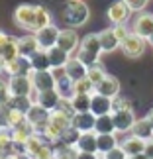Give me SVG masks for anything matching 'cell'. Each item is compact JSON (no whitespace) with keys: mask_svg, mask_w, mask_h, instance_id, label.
<instances>
[{"mask_svg":"<svg viewBox=\"0 0 153 159\" xmlns=\"http://www.w3.org/2000/svg\"><path fill=\"white\" fill-rule=\"evenodd\" d=\"M112 30H114V34H116V38H118L120 41H124L128 35L132 34V30L126 26V24H120V26H112Z\"/></svg>","mask_w":153,"mask_h":159,"instance_id":"cell-42","label":"cell"},{"mask_svg":"<svg viewBox=\"0 0 153 159\" xmlns=\"http://www.w3.org/2000/svg\"><path fill=\"white\" fill-rule=\"evenodd\" d=\"M29 63H32L34 71H51V63H49V55L43 49H38L32 57H29Z\"/></svg>","mask_w":153,"mask_h":159,"instance_id":"cell-27","label":"cell"},{"mask_svg":"<svg viewBox=\"0 0 153 159\" xmlns=\"http://www.w3.org/2000/svg\"><path fill=\"white\" fill-rule=\"evenodd\" d=\"M96 153L100 157L106 155L108 151H112L114 148L120 145V139H118V134H96Z\"/></svg>","mask_w":153,"mask_h":159,"instance_id":"cell-18","label":"cell"},{"mask_svg":"<svg viewBox=\"0 0 153 159\" xmlns=\"http://www.w3.org/2000/svg\"><path fill=\"white\" fill-rule=\"evenodd\" d=\"M71 126H73V118L69 114H65L63 110H53L51 118H49V124H47L45 132H43V136L49 139V142L57 143L59 138H61V134H63L67 128H71Z\"/></svg>","mask_w":153,"mask_h":159,"instance_id":"cell-4","label":"cell"},{"mask_svg":"<svg viewBox=\"0 0 153 159\" xmlns=\"http://www.w3.org/2000/svg\"><path fill=\"white\" fill-rule=\"evenodd\" d=\"M98 39H100V45H102V53H112V51H116L122 45V41L116 38L112 28L102 30V32L98 34Z\"/></svg>","mask_w":153,"mask_h":159,"instance_id":"cell-20","label":"cell"},{"mask_svg":"<svg viewBox=\"0 0 153 159\" xmlns=\"http://www.w3.org/2000/svg\"><path fill=\"white\" fill-rule=\"evenodd\" d=\"M51 75H53V79H55V83H57L59 79L67 77V71H65V67H55V69H51Z\"/></svg>","mask_w":153,"mask_h":159,"instance_id":"cell-44","label":"cell"},{"mask_svg":"<svg viewBox=\"0 0 153 159\" xmlns=\"http://www.w3.org/2000/svg\"><path fill=\"white\" fill-rule=\"evenodd\" d=\"M14 24L26 32L35 34L38 30L45 28L51 24V14L45 6H35V4H20L14 10Z\"/></svg>","mask_w":153,"mask_h":159,"instance_id":"cell-1","label":"cell"},{"mask_svg":"<svg viewBox=\"0 0 153 159\" xmlns=\"http://www.w3.org/2000/svg\"><path fill=\"white\" fill-rule=\"evenodd\" d=\"M90 96L92 94H75L71 98V104L75 114H83V112H90Z\"/></svg>","mask_w":153,"mask_h":159,"instance_id":"cell-32","label":"cell"},{"mask_svg":"<svg viewBox=\"0 0 153 159\" xmlns=\"http://www.w3.org/2000/svg\"><path fill=\"white\" fill-rule=\"evenodd\" d=\"M100 159H102V157H100Z\"/></svg>","mask_w":153,"mask_h":159,"instance_id":"cell-53","label":"cell"},{"mask_svg":"<svg viewBox=\"0 0 153 159\" xmlns=\"http://www.w3.org/2000/svg\"><path fill=\"white\" fill-rule=\"evenodd\" d=\"M130 134L142 138L143 142H151V139H153V126H151V122L147 118H137V122L133 124Z\"/></svg>","mask_w":153,"mask_h":159,"instance_id":"cell-22","label":"cell"},{"mask_svg":"<svg viewBox=\"0 0 153 159\" xmlns=\"http://www.w3.org/2000/svg\"><path fill=\"white\" fill-rule=\"evenodd\" d=\"M51 159H77V149L75 148H67L63 143H55L53 148V157Z\"/></svg>","mask_w":153,"mask_h":159,"instance_id":"cell-36","label":"cell"},{"mask_svg":"<svg viewBox=\"0 0 153 159\" xmlns=\"http://www.w3.org/2000/svg\"><path fill=\"white\" fill-rule=\"evenodd\" d=\"M61 16H63V22L67 26H71L75 30V28H81L88 22L90 10H88V6L84 4V0H69V2L65 4L63 12H61Z\"/></svg>","mask_w":153,"mask_h":159,"instance_id":"cell-2","label":"cell"},{"mask_svg":"<svg viewBox=\"0 0 153 159\" xmlns=\"http://www.w3.org/2000/svg\"><path fill=\"white\" fill-rule=\"evenodd\" d=\"M106 75H108V73H106V69L102 67V63H94V65H90V67H88V71H87V79L94 84V87H96L98 83H102L104 79H106Z\"/></svg>","mask_w":153,"mask_h":159,"instance_id":"cell-33","label":"cell"},{"mask_svg":"<svg viewBox=\"0 0 153 159\" xmlns=\"http://www.w3.org/2000/svg\"><path fill=\"white\" fill-rule=\"evenodd\" d=\"M112 118H114L116 134H126V132H132L133 124L137 122L136 114H133V108H130V110H118V112H112Z\"/></svg>","mask_w":153,"mask_h":159,"instance_id":"cell-10","label":"cell"},{"mask_svg":"<svg viewBox=\"0 0 153 159\" xmlns=\"http://www.w3.org/2000/svg\"><path fill=\"white\" fill-rule=\"evenodd\" d=\"M128 159H149L145 153H139V155H133V157H128Z\"/></svg>","mask_w":153,"mask_h":159,"instance_id":"cell-49","label":"cell"},{"mask_svg":"<svg viewBox=\"0 0 153 159\" xmlns=\"http://www.w3.org/2000/svg\"><path fill=\"white\" fill-rule=\"evenodd\" d=\"M47 55H49V63H51V69H55V67H65L67 63H69V59H71V55L63 51L61 47H51L49 51H47Z\"/></svg>","mask_w":153,"mask_h":159,"instance_id":"cell-29","label":"cell"},{"mask_svg":"<svg viewBox=\"0 0 153 159\" xmlns=\"http://www.w3.org/2000/svg\"><path fill=\"white\" fill-rule=\"evenodd\" d=\"M12 98L10 87H8V79H4L0 75V104H8V100Z\"/></svg>","mask_w":153,"mask_h":159,"instance_id":"cell-38","label":"cell"},{"mask_svg":"<svg viewBox=\"0 0 153 159\" xmlns=\"http://www.w3.org/2000/svg\"><path fill=\"white\" fill-rule=\"evenodd\" d=\"M124 2L130 6V10H132V12H137V14H139V12H143V10H145V6H147L149 0H124Z\"/></svg>","mask_w":153,"mask_h":159,"instance_id":"cell-41","label":"cell"},{"mask_svg":"<svg viewBox=\"0 0 153 159\" xmlns=\"http://www.w3.org/2000/svg\"><path fill=\"white\" fill-rule=\"evenodd\" d=\"M4 73V61H2V57H0V75Z\"/></svg>","mask_w":153,"mask_h":159,"instance_id":"cell-50","label":"cell"},{"mask_svg":"<svg viewBox=\"0 0 153 159\" xmlns=\"http://www.w3.org/2000/svg\"><path fill=\"white\" fill-rule=\"evenodd\" d=\"M0 57H2L4 65L10 63V61H14L16 57H20V51H18V38H12L8 43L0 49Z\"/></svg>","mask_w":153,"mask_h":159,"instance_id":"cell-30","label":"cell"},{"mask_svg":"<svg viewBox=\"0 0 153 159\" xmlns=\"http://www.w3.org/2000/svg\"><path fill=\"white\" fill-rule=\"evenodd\" d=\"M79 138H81V132L77 130V128H67V130L61 134V138H59V143H63L67 145V148H75L77 142H79Z\"/></svg>","mask_w":153,"mask_h":159,"instance_id":"cell-35","label":"cell"},{"mask_svg":"<svg viewBox=\"0 0 153 159\" xmlns=\"http://www.w3.org/2000/svg\"><path fill=\"white\" fill-rule=\"evenodd\" d=\"M8 108L12 110H18V112H24L28 114V110L34 106V102L28 98V96H12V98L8 100V104H6Z\"/></svg>","mask_w":153,"mask_h":159,"instance_id":"cell-34","label":"cell"},{"mask_svg":"<svg viewBox=\"0 0 153 159\" xmlns=\"http://www.w3.org/2000/svg\"><path fill=\"white\" fill-rule=\"evenodd\" d=\"M94 93L108 96V98H116V96H120V81L112 75H106V79L94 87Z\"/></svg>","mask_w":153,"mask_h":159,"instance_id":"cell-17","label":"cell"},{"mask_svg":"<svg viewBox=\"0 0 153 159\" xmlns=\"http://www.w3.org/2000/svg\"><path fill=\"white\" fill-rule=\"evenodd\" d=\"M8 87H10V94L12 96H29V93L34 90L32 79L24 77V75L8 77Z\"/></svg>","mask_w":153,"mask_h":159,"instance_id":"cell-12","label":"cell"},{"mask_svg":"<svg viewBox=\"0 0 153 159\" xmlns=\"http://www.w3.org/2000/svg\"><path fill=\"white\" fill-rule=\"evenodd\" d=\"M145 155H147L149 159H153V139L147 142V145H145Z\"/></svg>","mask_w":153,"mask_h":159,"instance_id":"cell-47","label":"cell"},{"mask_svg":"<svg viewBox=\"0 0 153 159\" xmlns=\"http://www.w3.org/2000/svg\"><path fill=\"white\" fill-rule=\"evenodd\" d=\"M59 32L61 30L55 26V24H49V26H45V28H41L38 30L34 35H35V41H38V45H39V49H43V51H49L51 47L57 45V39H59Z\"/></svg>","mask_w":153,"mask_h":159,"instance_id":"cell-6","label":"cell"},{"mask_svg":"<svg viewBox=\"0 0 153 159\" xmlns=\"http://www.w3.org/2000/svg\"><path fill=\"white\" fill-rule=\"evenodd\" d=\"M75 94H94V84L87 77L75 83Z\"/></svg>","mask_w":153,"mask_h":159,"instance_id":"cell-37","label":"cell"},{"mask_svg":"<svg viewBox=\"0 0 153 159\" xmlns=\"http://www.w3.org/2000/svg\"><path fill=\"white\" fill-rule=\"evenodd\" d=\"M102 159H128V155H126V151L118 145V148H114L112 151H108L106 155H102Z\"/></svg>","mask_w":153,"mask_h":159,"instance_id":"cell-43","label":"cell"},{"mask_svg":"<svg viewBox=\"0 0 153 159\" xmlns=\"http://www.w3.org/2000/svg\"><path fill=\"white\" fill-rule=\"evenodd\" d=\"M130 14H132V10H130V6H128L124 0H116V2H112L108 6V10H106V16H108V20L112 22V26L126 24L128 18H130Z\"/></svg>","mask_w":153,"mask_h":159,"instance_id":"cell-9","label":"cell"},{"mask_svg":"<svg viewBox=\"0 0 153 159\" xmlns=\"http://www.w3.org/2000/svg\"><path fill=\"white\" fill-rule=\"evenodd\" d=\"M132 32L139 35L143 39H149L153 34V14L149 12H139L136 16V20L132 22Z\"/></svg>","mask_w":153,"mask_h":159,"instance_id":"cell-7","label":"cell"},{"mask_svg":"<svg viewBox=\"0 0 153 159\" xmlns=\"http://www.w3.org/2000/svg\"><path fill=\"white\" fill-rule=\"evenodd\" d=\"M59 102H61V96L57 94V90H45V93H39V98H38V104L43 106L45 110H49V112H53V110L59 108Z\"/></svg>","mask_w":153,"mask_h":159,"instance_id":"cell-25","label":"cell"},{"mask_svg":"<svg viewBox=\"0 0 153 159\" xmlns=\"http://www.w3.org/2000/svg\"><path fill=\"white\" fill-rule=\"evenodd\" d=\"M0 132H2V128H0Z\"/></svg>","mask_w":153,"mask_h":159,"instance_id":"cell-52","label":"cell"},{"mask_svg":"<svg viewBox=\"0 0 153 159\" xmlns=\"http://www.w3.org/2000/svg\"><path fill=\"white\" fill-rule=\"evenodd\" d=\"M147 41H149V43H151V45H153V34H151V38H149V39H147Z\"/></svg>","mask_w":153,"mask_h":159,"instance_id":"cell-51","label":"cell"},{"mask_svg":"<svg viewBox=\"0 0 153 159\" xmlns=\"http://www.w3.org/2000/svg\"><path fill=\"white\" fill-rule=\"evenodd\" d=\"M100 55H102V45L98 39V34H88L81 39V45L77 49V59H81L87 67L100 63Z\"/></svg>","mask_w":153,"mask_h":159,"instance_id":"cell-3","label":"cell"},{"mask_svg":"<svg viewBox=\"0 0 153 159\" xmlns=\"http://www.w3.org/2000/svg\"><path fill=\"white\" fill-rule=\"evenodd\" d=\"M145 145H147V142H143L142 138L133 136V134L126 136V138L120 142V148L126 151V155H128V157H133V155L145 153Z\"/></svg>","mask_w":153,"mask_h":159,"instance_id":"cell-15","label":"cell"},{"mask_svg":"<svg viewBox=\"0 0 153 159\" xmlns=\"http://www.w3.org/2000/svg\"><path fill=\"white\" fill-rule=\"evenodd\" d=\"M145 118H147V120L151 122V126H153V108L149 110V112H147V114H145Z\"/></svg>","mask_w":153,"mask_h":159,"instance_id":"cell-48","label":"cell"},{"mask_svg":"<svg viewBox=\"0 0 153 159\" xmlns=\"http://www.w3.org/2000/svg\"><path fill=\"white\" fill-rule=\"evenodd\" d=\"M12 39V35H8L6 32H0V49H2V47L8 43V41Z\"/></svg>","mask_w":153,"mask_h":159,"instance_id":"cell-46","label":"cell"},{"mask_svg":"<svg viewBox=\"0 0 153 159\" xmlns=\"http://www.w3.org/2000/svg\"><path fill=\"white\" fill-rule=\"evenodd\" d=\"M77 159H100L98 153H88V151H77Z\"/></svg>","mask_w":153,"mask_h":159,"instance_id":"cell-45","label":"cell"},{"mask_svg":"<svg viewBox=\"0 0 153 159\" xmlns=\"http://www.w3.org/2000/svg\"><path fill=\"white\" fill-rule=\"evenodd\" d=\"M39 49L38 41H35V35H24V38H18V51H20L22 57H32V55Z\"/></svg>","mask_w":153,"mask_h":159,"instance_id":"cell-23","label":"cell"},{"mask_svg":"<svg viewBox=\"0 0 153 159\" xmlns=\"http://www.w3.org/2000/svg\"><path fill=\"white\" fill-rule=\"evenodd\" d=\"M65 71H67V77L71 79V81H81V79L87 77V71H88V67L83 63L81 59H77V57H71L69 59V63L65 65Z\"/></svg>","mask_w":153,"mask_h":159,"instance_id":"cell-21","label":"cell"},{"mask_svg":"<svg viewBox=\"0 0 153 159\" xmlns=\"http://www.w3.org/2000/svg\"><path fill=\"white\" fill-rule=\"evenodd\" d=\"M90 112H92L96 118H98V116L112 114V98L94 93L92 96H90Z\"/></svg>","mask_w":153,"mask_h":159,"instance_id":"cell-16","label":"cell"},{"mask_svg":"<svg viewBox=\"0 0 153 159\" xmlns=\"http://www.w3.org/2000/svg\"><path fill=\"white\" fill-rule=\"evenodd\" d=\"M79 45H81V39H79V34L75 32L73 28H63L59 32V39H57V47H61L63 51L67 53H73L79 49Z\"/></svg>","mask_w":153,"mask_h":159,"instance_id":"cell-11","label":"cell"},{"mask_svg":"<svg viewBox=\"0 0 153 159\" xmlns=\"http://www.w3.org/2000/svg\"><path fill=\"white\" fill-rule=\"evenodd\" d=\"M32 84L38 93H45V90H53L55 89V79L51 75V71H32Z\"/></svg>","mask_w":153,"mask_h":159,"instance_id":"cell-14","label":"cell"},{"mask_svg":"<svg viewBox=\"0 0 153 159\" xmlns=\"http://www.w3.org/2000/svg\"><path fill=\"white\" fill-rule=\"evenodd\" d=\"M94 132H96V134H116V126H114V118H112V114L98 116V118H96Z\"/></svg>","mask_w":153,"mask_h":159,"instance_id":"cell-31","label":"cell"},{"mask_svg":"<svg viewBox=\"0 0 153 159\" xmlns=\"http://www.w3.org/2000/svg\"><path fill=\"white\" fill-rule=\"evenodd\" d=\"M49 118H51V112L45 110L43 106H39V104H34L28 110V114H26V120L34 126L35 134H39V136H43L45 128H47V124H49Z\"/></svg>","mask_w":153,"mask_h":159,"instance_id":"cell-5","label":"cell"},{"mask_svg":"<svg viewBox=\"0 0 153 159\" xmlns=\"http://www.w3.org/2000/svg\"><path fill=\"white\" fill-rule=\"evenodd\" d=\"M0 128L2 130H10L12 122H10V108L6 104H0Z\"/></svg>","mask_w":153,"mask_h":159,"instance_id":"cell-39","label":"cell"},{"mask_svg":"<svg viewBox=\"0 0 153 159\" xmlns=\"http://www.w3.org/2000/svg\"><path fill=\"white\" fill-rule=\"evenodd\" d=\"M145 45H147V39L139 38V35H136V34L132 32L124 41H122L120 47H122V51H124V55H128V57H132V59H136V57H139V55H143Z\"/></svg>","mask_w":153,"mask_h":159,"instance_id":"cell-8","label":"cell"},{"mask_svg":"<svg viewBox=\"0 0 153 159\" xmlns=\"http://www.w3.org/2000/svg\"><path fill=\"white\" fill-rule=\"evenodd\" d=\"M132 108V102L124 98V96H116L112 98V112H118V110H130Z\"/></svg>","mask_w":153,"mask_h":159,"instance_id":"cell-40","label":"cell"},{"mask_svg":"<svg viewBox=\"0 0 153 159\" xmlns=\"http://www.w3.org/2000/svg\"><path fill=\"white\" fill-rule=\"evenodd\" d=\"M32 63H29L28 57H16L14 61H10V63L4 65V73L8 77H16V75H24V77H29L32 75Z\"/></svg>","mask_w":153,"mask_h":159,"instance_id":"cell-13","label":"cell"},{"mask_svg":"<svg viewBox=\"0 0 153 159\" xmlns=\"http://www.w3.org/2000/svg\"><path fill=\"white\" fill-rule=\"evenodd\" d=\"M94 126H96V116L92 112H83L73 116V128H77L81 134L94 132Z\"/></svg>","mask_w":153,"mask_h":159,"instance_id":"cell-19","label":"cell"},{"mask_svg":"<svg viewBox=\"0 0 153 159\" xmlns=\"http://www.w3.org/2000/svg\"><path fill=\"white\" fill-rule=\"evenodd\" d=\"M10 134H12V139L14 142H20V143H26L29 138L35 134V130H34V126L29 124V122L26 120V122H22L20 126H16V128H12L10 130Z\"/></svg>","mask_w":153,"mask_h":159,"instance_id":"cell-24","label":"cell"},{"mask_svg":"<svg viewBox=\"0 0 153 159\" xmlns=\"http://www.w3.org/2000/svg\"><path fill=\"white\" fill-rule=\"evenodd\" d=\"M96 132H84L81 134L79 142L75 145L77 151H88V153H96Z\"/></svg>","mask_w":153,"mask_h":159,"instance_id":"cell-26","label":"cell"},{"mask_svg":"<svg viewBox=\"0 0 153 159\" xmlns=\"http://www.w3.org/2000/svg\"><path fill=\"white\" fill-rule=\"evenodd\" d=\"M55 90H57V94L61 96V98L71 100L73 96H75V81H71L69 77L59 79V81L55 83Z\"/></svg>","mask_w":153,"mask_h":159,"instance_id":"cell-28","label":"cell"}]
</instances>
